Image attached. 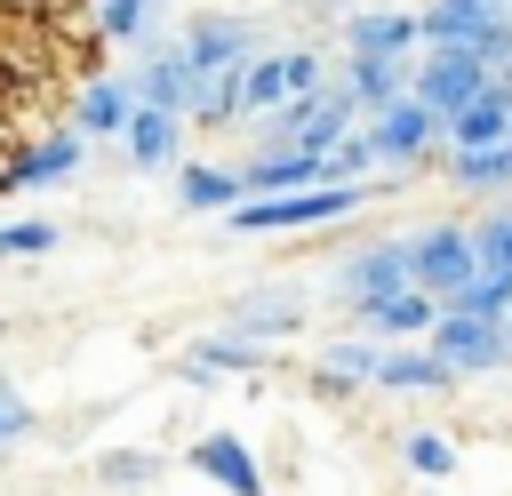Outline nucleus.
Listing matches in <instances>:
<instances>
[{"mask_svg": "<svg viewBox=\"0 0 512 496\" xmlns=\"http://www.w3.org/2000/svg\"><path fill=\"white\" fill-rule=\"evenodd\" d=\"M496 72H504V64H488V56H472V48H424V56L408 64V96H424V104L448 120V112H464Z\"/></svg>", "mask_w": 512, "mask_h": 496, "instance_id": "3", "label": "nucleus"}, {"mask_svg": "<svg viewBox=\"0 0 512 496\" xmlns=\"http://www.w3.org/2000/svg\"><path fill=\"white\" fill-rule=\"evenodd\" d=\"M416 32H424V48H472V56H488V64H512V8L432 0V8H416Z\"/></svg>", "mask_w": 512, "mask_h": 496, "instance_id": "2", "label": "nucleus"}, {"mask_svg": "<svg viewBox=\"0 0 512 496\" xmlns=\"http://www.w3.org/2000/svg\"><path fill=\"white\" fill-rule=\"evenodd\" d=\"M136 120V80H112V72H88L72 88V128L80 136H128Z\"/></svg>", "mask_w": 512, "mask_h": 496, "instance_id": "18", "label": "nucleus"}, {"mask_svg": "<svg viewBox=\"0 0 512 496\" xmlns=\"http://www.w3.org/2000/svg\"><path fill=\"white\" fill-rule=\"evenodd\" d=\"M8 16H32V24H48V16H64V8H80V0H0Z\"/></svg>", "mask_w": 512, "mask_h": 496, "instance_id": "34", "label": "nucleus"}, {"mask_svg": "<svg viewBox=\"0 0 512 496\" xmlns=\"http://www.w3.org/2000/svg\"><path fill=\"white\" fill-rule=\"evenodd\" d=\"M224 328H240V336H256V344H280V336H296V328H304V288H288V280L248 288V296H232V304H224Z\"/></svg>", "mask_w": 512, "mask_h": 496, "instance_id": "12", "label": "nucleus"}, {"mask_svg": "<svg viewBox=\"0 0 512 496\" xmlns=\"http://www.w3.org/2000/svg\"><path fill=\"white\" fill-rule=\"evenodd\" d=\"M184 48H192L200 72H232V64H256V56H264V32H256V16H240V8H208V16L184 24Z\"/></svg>", "mask_w": 512, "mask_h": 496, "instance_id": "8", "label": "nucleus"}, {"mask_svg": "<svg viewBox=\"0 0 512 496\" xmlns=\"http://www.w3.org/2000/svg\"><path fill=\"white\" fill-rule=\"evenodd\" d=\"M368 136H376V160H384V168H416V160H432V152L448 144V120H440L424 96H400V104H384V112L368 120Z\"/></svg>", "mask_w": 512, "mask_h": 496, "instance_id": "6", "label": "nucleus"}, {"mask_svg": "<svg viewBox=\"0 0 512 496\" xmlns=\"http://www.w3.org/2000/svg\"><path fill=\"white\" fill-rule=\"evenodd\" d=\"M456 8H512V0H456Z\"/></svg>", "mask_w": 512, "mask_h": 496, "instance_id": "35", "label": "nucleus"}, {"mask_svg": "<svg viewBox=\"0 0 512 496\" xmlns=\"http://www.w3.org/2000/svg\"><path fill=\"white\" fill-rule=\"evenodd\" d=\"M240 200H248L240 168H216V160H184L176 168V208L184 216H232Z\"/></svg>", "mask_w": 512, "mask_h": 496, "instance_id": "21", "label": "nucleus"}, {"mask_svg": "<svg viewBox=\"0 0 512 496\" xmlns=\"http://www.w3.org/2000/svg\"><path fill=\"white\" fill-rule=\"evenodd\" d=\"M248 192H304V184H328V160L320 152H296V144H256V160L240 168Z\"/></svg>", "mask_w": 512, "mask_h": 496, "instance_id": "20", "label": "nucleus"}, {"mask_svg": "<svg viewBox=\"0 0 512 496\" xmlns=\"http://www.w3.org/2000/svg\"><path fill=\"white\" fill-rule=\"evenodd\" d=\"M368 200V184L352 176H328V184H304V192H248L224 224L240 240H272V232H320V224H344L352 208Z\"/></svg>", "mask_w": 512, "mask_h": 496, "instance_id": "1", "label": "nucleus"}, {"mask_svg": "<svg viewBox=\"0 0 512 496\" xmlns=\"http://www.w3.org/2000/svg\"><path fill=\"white\" fill-rule=\"evenodd\" d=\"M512 136V64L464 104V112H448V152H488V144H504Z\"/></svg>", "mask_w": 512, "mask_h": 496, "instance_id": "15", "label": "nucleus"}, {"mask_svg": "<svg viewBox=\"0 0 512 496\" xmlns=\"http://www.w3.org/2000/svg\"><path fill=\"white\" fill-rule=\"evenodd\" d=\"M296 96V48H264L248 72H240V112H256V120H272L280 104Z\"/></svg>", "mask_w": 512, "mask_h": 496, "instance_id": "23", "label": "nucleus"}, {"mask_svg": "<svg viewBox=\"0 0 512 496\" xmlns=\"http://www.w3.org/2000/svg\"><path fill=\"white\" fill-rule=\"evenodd\" d=\"M440 296H424V288H392V296H376V304H360V328L368 336H384V344H424L432 328H440Z\"/></svg>", "mask_w": 512, "mask_h": 496, "instance_id": "17", "label": "nucleus"}, {"mask_svg": "<svg viewBox=\"0 0 512 496\" xmlns=\"http://www.w3.org/2000/svg\"><path fill=\"white\" fill-rule=\"evenodd\" d=\"M160 480V456L152 448H112V456H96V488H112V496H136V488H152Z\"/></svg>", "mask_w": 512, "mask_h": 496, "instance_id": "29", "label": "nucleus"}, {"mask_svg": "<svg viewBox=\"0 0 512 496\" xmlns=\"http://www.w3.org/2000/svg\"><path fill=\"white\" fill-rule=\"evenodd\" d=\"M472 256H480V280L512 288V208H488L472 224Z\"/></svg>", "mask_w": 512, "mask_h": 496, "instance_id": "27", "label": "nucleus"}, {"mask_svg": "<svg viewBox=\"0 0 512 496\" xmlns=\"http://www.w3.org/2000/svg\"><path fill=\"white\" fill-rule=\"evenodd\" d=\"M80 128L64 120V128H48V136H24L8 160H0V192H40V184H64L72 168H80Z\"/></svg>", "mask_w": 512, "mask_h": 496, "instance_id": "9", "label": "nucleus"}, {"mask_svg": "<svg viewBox=\"0 0 512 496\" xmlns=\"http://www.w3.org/2000/svg\"><path fill=\"white\" fill-rule=\"evenodd\" d=\"M448 184L456 192H512V136L488 152H448Z\"/></svg>", "mask_w": 512, "mask_h": 496, "instance_id": "26", "label": "nucleus"}, {"mask_svg": "<svg viewBox=\"0 0 512 496\" xmlns=\"http://www.w3.org/2000/svg\"><path fill=\"white\" fill-rule=\"evenodd\" d=\"M184 112H160V104H136V120H128V160L144 168V176H160V168H184Z\"/></svg>", "mask_w": 512, "mask_h": 496, "instance_id": "19", "label": "nucleus"}, {"mask_svg": "<svg viewBox=\"0 0 512 496\" xmlns=\"http://www.w3.org/2000/svg\"><path fill=\"white\" fill-rule=\"evenodd\" d=\"M240 72H248V64H232V72H200V88H192V120H200V128L240 120Z\"/></svg>", "mask_w": 512, "mask_h": 496, "instance_id": "28", "label": "nucleus"}, {"mask_svg": "<svg viewBox=\"0 0 512 496\" xmlns=\"http://www.w3.org/2000/svg\"><path fill=\"white\" fill-rule=\"evenodd\" d=\"M56 248V224L24 216V224H0V256H48Z\"/></svg>", "mask_w": 512, "mask_h": 496, "instance_id": "32", "label": "nucleus"}, {"mask_svg": "<svg viewBox=\"0 0 512 496\" xmlns=\"http://www.w3.org/2000/svg\"><path fill=\"white\" fill-rule=\"evenodd\" d=\"M328 88H336L360 120H376L384 104H400V96H408V64H400V56H344V72H336Z\"/></svg>", "mask_w": 512, "mask_h": 496, "instance_id": "16", "label": "nucleus"}, {"mask_svg": "<svg viewBox=\"0 0 512 496\" xmlns=\"http://www.w3.org/2000/svg\"><path fill=\"white\" fill-rule=\"evenodd\" d=\"M392 288H416V248L408 240H368V248H352L336 272H328V296L336 304H376V296H392Z\"/></svg>", "mask_w": 512, "mask_h": 496, "instance_id": "4", "label": "nucleus"}, {"mask_svg": "<svg viewBox=\"0 0 512 496\" xmlns=\"http://www.w3.org/2000/svg\"><path fill=\"white\" fill-rule=\"evenodd\" d=\"M192 472L208 488H224V496H264V464H256V448L240 432H200L192 440Z\"/></svg>", "mask_w": 512, "mask_h": 496, "instance_id": "14", "label": "nucleus"}, {"mask_svg": "<svg viewBox=\"0 0 512 496\" xmlns=\"http://www.w3.org/2000/svg\"><path fill=\"white\" fill-rule=\"evenodd\" d=\"M368 168H384V160H376V136H368V120H352V136L328 152V176H352V184H360Z\"/></svg>", "mask_w": 512, "mask_h": 496, "instance_id": "31", "label": "nucleus"}, {"mask_svg": "<svg viewBox=\"0 0 512 496\" xmlns=\"http://www.w3.org/2000/svg\"><path fill=\"white\" fill-rule=\"evenodd\" d=\"M248 368H264V344L240 336V328H216V336H200V344L184 352V376H192V384H208V376H248Z\"/></svg>", "mask_w": 512, "mask_h": 496, "instance_id": "24", "label": "nucleus"}, {"mask_svg": "<svg viewBox=\"0 0 512 496\" xmlns=\"http://www.w3.org/2000/svg\"><path fill=\"white\" fill-rule=\"evenodd\" d=\"M24 432H32V400H24V392H16L8 376H0V456H8V448H16Z\"/></svg>", "mask_w": 512, "mask_h": 496, "instance_id": "33", "label": "nucleus"}, {"mask_svg": "<svg viewBox=\"0 0 512 496\" xmlns=\"http://www.w3.org/2000/svg\"><path fill=\"white\" fill-rule=\"evenodd\" d=\"M192 88H200V64L184 40H144V64H136V104H160V112H184L192 120Z\"/></svg>", "mask_w": 512, "mask_h": 496, "instance_id": "10", "label": "nucleus"}, {"mask_svg": "<svg viewBox=\"0 0 512 496\" xmlns=\"http://www.w3.org/2000/svg\"><path fill=\"white\" fill-rule=\"evenodd\" d=\"M424 32H416V8H344V56H416Z\"/></svg>", "mask_w": 512, "mask_h": 496, "instance_id": "13", "label": "nucleus"}, {"mask_svg": "<svg viewBox=\"0 0 512 496\" xmlns=\"http://www.w3.org/2000/svg\"><path fill=\"white\" fill-rule=\"evenodd\" d=\"M408 248H416V288L440 296V304H456L464 280L480 272V256H472V224H424Z\"/></svg>", "mask_w": 512, "mask_h": 496, "instance_id": "7", "label": "nucleus"}, {"mask_svg": "<svg viewBox=\"0 0 512 496\" xmlns=\"http://www.w3.org/2000/svg\"><path fill=\"white\" fill-rule=\"evenodd\" d=\"M456 376H496L512 368V320H488V312H440V328L424 336Z\"/></svg>", "mask_w": 512, "mask_h": 496, "instance_id": "5", "label": "nucleus"}, {"mask_svg": "<svg viewBox=\"0 0 512 496\" xmlns=\"http://www.w3.org/2000/svg\"><path fill=\"white\" fill-rule=\"evenodd\" d=\"M88 32H96V48H104V40L144 48V40H160V0H96V8H88Z\"/></svg>", "mask_w": 512, "mask_h": 496, "instance_id": "25", "label": "nucleus"}, {"mask_svg": "<svg viewBox=\"0 0 512 496\" xmlns=\"http://www.w3.org/2000/svg\"><path fill=\"white\" fill-rule=\"evenodd\" d=\"M400 464H408L416 480H448V472H456V440H448V432H408V440H400Z\"/></svg>", "mask_w": 512, "mask_h": 496, "instance_id": "30", "label": "nucleus"}, {"mask_svg": "<svg viewBox=\"0 0 512 496\" xmlns=\"http://www.w3.org/2000/svg\"><path fill=\"white\" fill-rule=\"evenodd\" d=\"M376 368H384V336H336V344H320V360H312V392L320 400H352V392H376Z\"/></svg>", "mask_w": 512, "mask_h": 496, "instance_id": "11", "label": "nucleus"}, {"mask_svg": "<svg viewBox=\"0 0 512 496\" xmlns=\"http://www.w3.org/2000/svg\"><path fill=\"white\" fill-rule=\"evenodd\" d=\"M464 376L432 352V344H384V368H376V392H456Z\"/></svg>", "mask_w": 512, "mask_h": 496, "instance_id": "22", "label": "nucleus"}]
</instances>
